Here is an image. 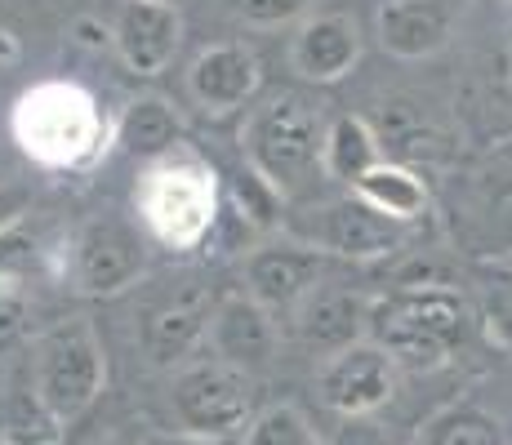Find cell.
<instances>
[{
	"mask_svg": "<svg viewBox=\"0 0 512 445\" xmlns=\"http://www.w3.org/2000/svg\"><path fill=\"white\" fill-rule=\"evenodd\" d=\"M210 352L219 361H228L232 370L241 374H263L272 370L281 352V334H277V321L263 303H254L250 294H228V299L214 303V316H210V334H205Z\"/></svg>",
	"mask_w": 512,
	"mask_h": 445,
	"instance_id": "5bb4252c",
	"label": "cell"
},
{
	"mask_svg": "<svg viewBox=\"0 0 512 445\" xmlns=\"http://www.w3.org/2000/svg\"><path fill=\"white\" fill-rule=\"evenodd\" d=\"M352 196H361L370 210H379L383 219H392V223H415L432 205L428 183H423L410 165H397V161L374 165V170L352 187Z\"/></svg>",
	"mask_w": 512,
	"mask_h": 445,
	"instance_id": "d6986e66",
	"label": "cell"
},
{
	"mask_svg": "<svg viewBox=\"0 0 512 445\" xmlns=\"http://www.w3.org/2000/svg\"><path fill=\"white\" fill-rule=\"evenodd\" d=\"M423 445H504L499 423L477 405H450L423 432Z\"/></svg>",
	"mask_w": 512,
	"mask_h": 445,
	"instance_id": "44dd1931",
	"label": "cell"
},
{
	"mask_svg": "<svg viewBox=\"0 0 512 445\" xmlns=\"http://www.w3.org/2000/svg\"><path fill=\"white\" fill-rule=\"evenodd\" d=\"M143 445H223V441H205V437H192V432H156Z\"/></svg>",
	"mask_w": 512,
	"mask_h": 445,
	"instance_id": "f1b7e54d",
	"label": "cell"
},
{
	"mask_svg": "<svg viewBox=\"0 0 512 445\" xmlns=\"http://www.w3.org/2000/svg\"><path fill=\"white\" fill-rule=\"evenodd\" d=\"M241 445H321L317 441V428L308 423V414L299 405H268L250 419L245 428V441Z\"/></svg>",
	"mask_w": 512,
	"mask_h": 445,
	"instance_id": "7402d4cb",
	"label": "cell"
},
{
	"mask_svg": "<svg viewBox=\"0 0 512 445\" xmlns=\"http://www.w3.org/2000/svg\"><path fill=\"white\" fill-rule=\"evenodd\" d=\"M486 334L495 348H504L512 356V290H499L490 294L486 303Z\"/></svg>",
	"mask_w": 512,
	"mask_h": 445,
	"instance_id": "d4e9b609",
	"label": "cell"
},
{
	"mask_svg": "<svg viewBox=\"0 0 512 445\" xmlns=\"http://www.w3.org/2000/svg\"><path fill=\"white\" fill-rule=\"evenodd\" d=\"M147 437H134L130 428H107L103 437H94V445H143Z\"/></svg>",
	"mask_w": 512,
	"mask_h": 445,
	"instance_id": "4dcf8cb0",
	"label": "cell"
},
{
	"mask_svg": "<svg viewBox=\"0 0 512 445\" xmlns=\"http://www.w3.org/2000/svg\"><path fill=\"white\" fill-rule=\"evenodd\" d=\"M472 312L450 285H397L370 299V343L401 370H441L468 343Z\"/></svg>",
	"mask_w": 512,
	"mask_h": 445,
	"instance_id": "6da1fadb",
	"label": "cell"
},
{
	"mask_svg": "<svg viewBox=\"0 0 512 445\" xmlns=\"http://www.w3.org/2000/svg\"><path fill=\"white\" fill-rule=\"evenodd\" d=\"M183 45V9L170 0H121L112 49L134 76H161Z\"/></svg>",
	"mask_w": 512,
	"mask_h": 445,
	"instance_id": "7c38bea8",
	"label": "cell"
},
{
	"mask_svg": "<svg viewBox=\"0 0 512 445\" xmlns=\"http://www.w3.org/2000/svg\"><path fill=\"white\" fill-rule=\"evenodd\" d=\"M170 5H179V0H170Z\"/></svg>",
	"mask_w": 512,
	"mask_h": 445,
	"instance_id": "836d02e7",
	"label": "cell"
},
{
	"mask_svg": "<svg viewBox=\"0 0 512 445\" xmlns=\"http://www.w3.org/2000/svg\"><path fill=\"white\" fill-rule=\"evenodd\" d=\"M76 36H81L85 45H112V23L98 27L94 18H81V23H76Z\"/></svg>",
	"mask_w": 512,
	"mask_h": 445,
	"instance_id": "83f0119b",
	"label": "cell"
},
{
	"mask_svg": "<svg viewBox=\"0 0 512 445\" xmlns=\"http://www.w3.org/2000/svg\"><path fill=\"white\" fill-rule=\"evenodd\" d=\"M14 214H23V192H14V187H0V227H5Z\"/></svg>",
	"mask_w": 512,
	"mask_h": 445,
	"instance_id": "f546056e",
	"label": "cell"
},
{
	"mask_svg": "<svg viewBox=\"0 0 512 445\" xmlns=\"http://www.w3.org/2000/svg\"><path fill=\"white\" fill-rule=\"evenodd\" d=\"M397 379H401V365L379 343L366 339L357 348L321 361L317 392L343 419H366V414H374L379 405H388L397 397Z\"/></svg>",
	"mask_w": 512,
	"mask_h": 445,
	"instance_id": "9c48e42d",
	"label": "cell"
},
{
	"mask_svg": "<svg viewBox=\"0 0 512 445\" xmlns=\"http://www.w3.org/2000/svg\"><path fill=\"white\" fill-rule=\"evenodd\" d=\"M490 236H495L504 250H512V187L495 192V201H490Z\"/></svg>",
	"mask_w": 512,
	"mask_h": 445,
	"instance_id": "4316f807",
	"label": "cell"
},
{
	"mask_svg": "<svg viewBox=\"0 0 512 445\" xmlns=\"http://www.w3.org/2000/svg\"><path fill=\"white\" fill-rule=\"evenodd\" d=\"M312 0H236V14L250 27H285L308 14Z\"/></svg>",
	"mask_w": 512,
	"mask_h": 445,
	"instance_id": "603a6c76",
	"label": "cell"
},
{
	"mask_svg": "<svg viewBox=\"0 0 512 445\" xmlns=\"http://www.w3.org/2000/svg\"><path fill=\"white\" fill-rule=\"evenodd\" d=\"M143 272H147V241L130 219L103 214V219H90L81 227L72 250V276L85 294L130 290Z\"/></svg>",
	"mask_w": 512,
	"mask_h": 445,
	"instance_id": "ba28073f",
	"label": "cell"
},
{
	"mask_svg": "<svg viewBox=\"0 0 512 445\" xmlns=\"http://www.w3.org/2000/svg\"><path fill=\"white\" fill-rule=\"evenodd\" d=\"M508 272H512V259H508Z\"/></svg>",
	"mask_w": 512,
	"mask_h": 445,
	"instance_id": "d6a6232c",
	"label": "cell"
},
{
	"mask_svg": "<svg viewBox=\"0 0 512 445\" xmlns=\"http://www.w3.org/2000/svg\"><path fill=\"white\" fill-rule=\"evenodd\" d=\"M361 63V27L352 14H308L290 36V67L303 81H343Z\"/></svg>",
	"mask_w": 512,
	"mask_h": 445,
	"instance_id": "2e32d148",
	"label": "cell"
},
{
	"mask_svg": "<svg viewBox=\"0 0 512 445\" xmlns=\"http://www.w3.org/2000/svg\"><path fill=\"white\" fill-rule=\"evenodd\" d=\"M116 147L139 161H165L183 147V116L165 94H139L116 121Z\"/></svg>",
	"mask_w": 512,
	"mask_h": 445,
	"instance_id": "ac0fdd59",
	"label": "cell"
},
{
	"mask_svg": "<svg viewBox=\"0 0 512 445\" xmlns=\"http://www.w3.org/2000/svg\"><path fill=\"white\" fill-rule=\"evenodd\" d=\"M504 98L512 103V63H508V72H504Z\"/></svg>",
	"mask_w": 512,
	"mask_h": 445,
	"instance_id": "1f68e13d",
	"label": "cell"
},
{
	"mask_svg": "<svg viewBox=\"0 0 512 445\" xmlns=\"http://www.w3.org/2000/svg\"><path fill=\"white\" fill-rule=\"evenodd\" d=\"M321 281H326V259L303 241L254 245L245 254V294L268 312H294Z\"/></svg>",
	"mask_w": 512,
	"mask_h": 445,
	"instance_id": "8fae6325",
	"label": "cell"
},
{
	"mask_svg": "<svg viewBox=\"0 0 512 445\" xmlns=\"http://www.w3.org/2000/svg\"><path fill=\"white\" fill-rule=\"evenodd\" d=\"M27 334V303L18 294L0 290V356L14 352Z\"/></svg>",
	"mask_w": 512,
	"mask_h": 445,
	"instance_id": "cb8c5ba5",
	"label": "cell"
},
{
	"mask_svg": "<svg viewBox=\"0 0 512 445\" xmlns=\"http://www.w3.org/2000/svg\"><path fill=\"white\" fill-rule=\"evenodd\" d=\"M468 0H383L379 5V45L392 58H432L455 41V27L464 23Z\"/></svg>",
	"mask_w": 512,
	"mask_h": 445,
	"instance_id": "9a60e30c",
	"label": "cell"
},
{
	"mask_svg": "<svg viewBox=\"0 0 512 445\" xmlns=\"http://www.w3.org/2000/svg\"><path fill=\"white\" fill-rule=\"evenodd\" d=\"M9 130L23 156L49 170L90 165L103 147V116H98L94 94L72 81H41L23 89L9 116Z\"/></svg>",
	"mask_w": 512,
	"mask_h": 445,
	"instance_id": "7a4b0ae2",
	"label": "cell"
},
{
	"mask_svg": "<svg viewBox=\"0 0 512 445\" xmlns=\"http://www.w3.org/2000/svg\"><path fill=\"white\" fill-rule=\"evenodd\" d=\"M290 316L299 343L321 361L370 339V294L352 290L343 281H321Z\"/></svg>",
	"mask_w": 512,
	"mask_h": 445,
	"instance_id": "30bf717a",
	"label": "cell"
},
{
	"mask_svg": "<svg viewBox=\"0 0 512 445\" xmlns=\"http://www.w3.org/2000/svg\"><path fill=\"white\" fill-rule=\"evenodd\" d=\"M170 410L179 419V432H192L205 441L245 432L254 419L250 374L232 370L219 356H192L170 379Z\"/></svg>",
	"mask_w": 512,
	"mask_h": 445,
	"instance_id": "8992f818",
	"label": "cell"
},
{
	"mask_svg": "<svg viewBox=\"0 0 512 445\" xmlns=\"http://www.w3.org/2000/svg\"><path fill=\"white\" fill-rule=\"evenodd\" d=\"M263 85V67L245 41L205 45L187 67V94L205 116H232L254 103Z\"/></svg>",
	"mask_w": 512,
	"mask_h": 445,
	"instance_id": "4fadbf2b",
	"label": "cell"
},
{
	"mask_svg": "<svg viewBox=\"0 0 512 445\" xmlns=\"http://www.w3.org/2000/svg\"><path fill=\"white\" fill-rule=\"evenodd\" d=\"M210 316L214 308L205 303L201 290L161 303L143 321V352L152 356V365H187L192 361V348L210 334Z\"/></svg>",
	"mask_w": 512,
	"mask_h": 445,
	"instance_id": "e0dca14e",
	"label": "cell"
},
{
	"mask_svg": "<svg viewBox=\"0 0 512 445\" xmlns=\"http://www.w3.org/2000/svg\"><path fill=\"white\" fill-rule=\"evenodd\" d=\"M290 236L321 254H339V259H383V254L401 250L406 223L383 219L361 196H343V201H326V205L303 210L290 223Z\"/></svg>",
	"mask_w": 512,
	"mask_h": 445,
	"instance_id": "52a82bcc",
	"label": "cell"
},
{
	"mask_svg": "<svg viewBox=\"0 0 512 445\" xmlns=\"http://www.w3.org/2000/svg\"><path fill=\"white\" fill-rule=\"evenodd\" d=\"M103 383H107V352L85 316H72V321L41 334L32 361V392L58 423L90 410L98 392H103Z\"/></svg>",
	"mask_w": 512,
	"mask_h": 445,
	"instance_id": "5b68a950",
	"label": "cell"
},
{
	"mask_svg": "<svg viewBox=\"0 0 512 445\" xmlns=\"http://www.w3.org/2000/svg\"><path fill=\"white\" fill-rule=\"evenodd\" d=\"M326 130L321 125V107H312L303 94H272L245 116L241 152L245 165L272 187V192L290 196L303 183L321 174V156H326Z\"/></svg>",
	"mask_w": 512,
	"mask_h": 445,
	"instance_id": "3957f363",
	"label": "cell"
},
{
	"mask_svg": "<svg viewBox=\"0 0 512 445\" xmlns=\"http://www.w3.org/2000/svg\"><path fill=\"white\" fill-rule=\"evenodd\" d=\"M326 445H392V437L383 432V423H374L366 414V419H343Z\"/></svg>",
	"mask_w": 512,
	"mask_h": 445,
	"instance_id": "484cf974",
	"label": "cell"
},
{
	"mask_svg": "<svg viewBox=\"0 0 512 445\" xmlns=\"http://www.w3.org/2000/svg\"><path fill=\"white\" fill-rule=\"evenodd\" d=\"M374 165H383V143L370 121L361 116H334L326 130V156H321V174L334 183L357 187Z\"/></svg>",
	"mask_w": 512,
	"mask_h": 445,
	"instance_id": "ffe728a7",
	"label": "cell"
},
{
	"mask_svg": "<svg viewBox=\"0 0 512 445\" xmlns=\"http://www.w3.org/2000/svg\"><path fill=\"white\" fill-rule=\"evenodd\" d=\"M139 219L147 232L170 250H196L219 223V174L192 152L179 147L165 161H152L139 178Z\"/></svg>",
	"mask_w": 512,
	"mask_h": 445,
	"instance_id": "277c9868",
	"label": "cell"
}]
</instances>
